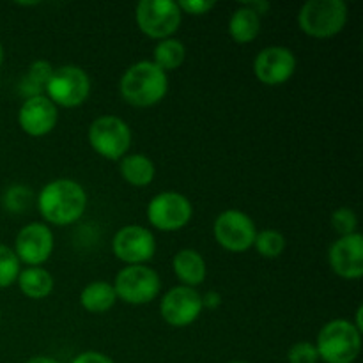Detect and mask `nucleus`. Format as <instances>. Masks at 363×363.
<instances>
[{
	"mask_svg": "<svg viewBox=\"0 0 363 363\" xmlns=\"http://www.w3.org/2000/svg\"><path fill=\"white\" fill-rule=\"evenodd\" d=\"M230 363H248V362H230Z\"/></svg>",
	"mask_w": 363,
	"mask_h": 363,
	"instance_id": "c9c22d12",
	"label": "nucleus"
},
{
	"mask_svg": "<svg viewBox=\"0 0 363 363\" xmlns=\"http://www.w3.org/2000/svg\"><path fill=\"white\" fill-rule=\"evenodd\" d=\"M298 23L311 38H333L346 27L347 6L342 0H308L298 13Z\"/></svg>",
	"mask_w": 363,
	"mask_h": 363,
	"instance_id": "20e7f679",
	"label": "nucleus"
},
{
	"mask_svg": "<svg viewBox=\"0 0 363 363\" xmlns=\"http://www.w3.org/2000/svg\"><path fill=\"white\" fill-rule=\"evenodd\" d=\"M191 215H194L191 202L177 191L158 194L147 206V218L151 225L165 233L183 229L191 220Z\"/></svg>",
	"mask_w": 363,
	"mask_h": 363,
	"instance_id": "1a4fd4ad",
	"label": "nucleus"
},
{
	"mask_svg": "<svg viewBox=\"0 0 363 363\" xmlns=\"http://www.w3.org/2000/svg\"><path fill=\"white\" fill-rule=\"evenodd\" d=\"M137 25L152 39H169L181 25V9L170 0H142L135 9Z\"/></svg>",
	"mask_w": 363,
	"mask_h": 363,
	"instance_id": "0eeeda50",
	"label": "nucleus"
},
{
	"mask_svg": "<svg viewBox=\"0 0 363 363\" xmlns=\"http://www.w3.org/2000/svg\"><path fill=\"white\" fill-rule=\"evenodd\" d=\"M184 57H186V48H184L183 43L179 39L169 38L156 45L155 60L152 62L167 73V71L177 69L184 62Z\"/></svg>",
	"mask_w": 363,
	"mask_h": 363,
	"instance_id": "5701e85b",
	"label": "nucleus"
},
{
	"mask_svg": "<svg viewBox=\"0 0 363 363\" xmlns=\"http://www.w3.org/2000/svg\"><path fill=\"white\" fill-rule=\"evenodd\" d=\"M53 250V234L45 223L32 222L18 233L14 254L18 261L28 266H39L48 261Z\"/></svg>",
	"mask_w": 363,
	"mask_h": 363,
	"instance_id": "4468645a",
	"label": "nucleus"
},
{
	"mask_svg": "<svg viewBox=\"0 0 363 363\" xmlns=\"http://www.w3.org/2000/svg\"><path fill=\"white\" fill-rule=\"evenodd\" d=\"M71 363H113V360H110L106 354L98 353V351H85V353L74 357Z\"/></svg>",
	"mask_w": 363,
	"mask_h": 363,
	"instance_id": "c756f323",
	"label": "nucleus"
},
{
	"mask_svg": "<svg viewBox=\"0 0 363 363\" xmlns=\"http://www.w3.org/2000/svg\"><path fill=\"white\" fill-rule=\"evenodd\" d=\"M220 303H222V296H220L216 291H209V293L206 294V298H202V307L216 308Z\"/></svg>",
	"mask_w": 363,
	"mask_h": 363,
	"instance_id": "7c9ffc66",
	"label": "nucleus"
},
{
	"mask_svg": "<svg viewBox=\"0 0 363 363\" xmlns=\"http://www.w3.org/2000/svg\"><path fill=\"white\" fill-rule=\"evenodd\" d=\"M213 233L220 247L229 252H247L254 247L257 236L255 223L240 209H227L218 215L213 225Z\"/></svg>",
	"mask_w": 363,
	"mask_h": 363,
	"instance_id": "9d476101",
	"label": "nucleus"
},
{
	"mask_svg": "<svg viewBox=\"0 0 363 363\" xmlns=\"http://www.w3.org/2000/svg\"><path fill=\"white\" fill-rule=\"evenodd\" d=\"M243 6L248 7V9H252L254 13H257L259 16H262V14L268 13L269 7H272L268 2H261V0H257V2H245Z\"/></svg>",
	"mask_w": 363,
	"mask_h": 363,
	"instance_id": "2f4dec72",
	"label": "nucleus"
},
{
	"mask_svg": "<svg viewBox=\"0 0 363 363\" xmlns=\"http://www.w3.org/2000/svg\"><path fill=\"white\" fill-rule=\"evenodd\" d=\"M52 73V64L46 62V60H35V62H32L27 71V77L21 82V94L27 96V99L35 98V96H45L43 92L46 91V84H48Z\"/></svg>",
	"mask_w": 363,
	"mask_h": 363,
	"instance_id": "4be33fe9",
	"label": "nucleus"
},
{
	"mask_svg": "<svg viewBox=\"0 0 363 363\" xmlns=\"http://www.w3.org/2000/svg\"><path fill=\"white\" fill-rule=\"evenodd\" d=\"M315 350L326 363H353L362 350V333L346 319L326 323L318 335Z\"/></svg>",
	"mask_w": 363,
	"mask_h": 363,
	"instance_id": "7ed1b4c3",
	"label": "nucleus"
},
{
	"mask_svg": "<svg viewBox=\"0 0 363 363\" xmlns=\"http://www.w3.org/2000/svg\"><path fill=\"white\" fill-rule=\"evenodd\" d=\"M362 312H363V307L360 305V307H358V311H357V323H354V328L358 330V332H363V323H362Z\"/></svg>",
	"mask_w": 363,
	"mask_h": 363,
	"instance_id": "72a5a7b5",
	"label": "nucleus"
},
{
	"mask_svg": "<svg viewBox=\"0 0 363 363\" xmlns=\"http://www.w3.org/2000/svg\"><path fill=\"white\" fill-rule=\"evenodd\" d=\"M254 247L257 248L259 255H262V257L277 259L279 255H282L284 248H286V238L279 230L266 229L262 233H257Z\"/></svg>",
	"mask_w": 363,
	"mask_h": 363,
	"instance_id": "b1692460",
	"label": "nucleus"
},
{
	"mask_svg": "<svg viewBox=\"0 0 363 363\" xmlns=\"http://www.w3.org/2000/svg\"><path fill=\"white\" fill-rule=\"evenodd\" d=\"M87 195L73 179H55L39 191L38 208L43 218L53 225H71L84 215Z\"/></svg>",
	"mask_w": 363,
	"mask_h": 363,
	"instance_id": "f257e3e1",
	"label": "nucleus"
},
{
	"mask_svg": "<svg viewBox=\"0 0 363 363\" xmlns=\"http://www.w3.org/2000/svg\"><path fill=\"white\" fill-rule=\"evenodd\" d=\"M255 77L264 85H282L296 71V57L284 46H268L261 50L254 62Z\"/></svg>",
	"mask_w": 363,
	"mask_h": 363,
	"instance_id": "ddd939ff",
	"label": "nucleus"
},
{
	"mask_svg": "<svg viewBox=\"0 0 363 363\" xmlns=\"http://www.w3.org/2000/svg\"><path fill=\"white\" fill-rule=\"evenodd\" d=\"M2 62H4V48L2 45H0V67H2Z\"/></svg>",
	"mask_w": 363,
	"mask_h": 363,
	"instance_id": "f704fd0d",
	"label": "nucleus"
},
{
	"mask_svg": "<svg viewBox=\"0 0 363 363\" xmlns=\"http://www.w3.org/2000/svg\"><path fill=\"white\" fill-rule=\"evenodd\" d=\"M46 98L53 105L74 108L82 105L91 94V80L87 73L78 66H62L53 69L46 84Z\"/></svg>",
	"mask_w": 363,
	"mask_h": 363,
	"instance_id": "39448f33",
	"label": "nucleus"
},
{
	"mask_svg": "<svg viewBox=\"0 0 363 363\" xmlns=\"http://www.w3.org/2000/svg\"><path fill=\"white\" fill-rule=\"evenodd\" d=\"M89 144L106 160H121L131 144V130L116 116L98 117L89 128Z\"/></svg>",
	"mask_w": 363,
	"mask_h": 363,
	"instance_id": "423d86ee",
	"label": "nucleus"
},
{
	"mask_svg": "<svg viewBox=\"0 0 363 363\" xmlns=\"http://www.w3.org/2000/svg\"><path fill=\"white\" fill-rule=\"evenodd\" d=\"M112 250L116 257L128 266H142L155 257L156 241L145 227L126 225L113 236Z\"/></svg>",
	"mask_w": 363,
	"mask_h": 363,
	"instance_id": "9b49d317",
	"label": "nucleus"
},
{
	"mask_svg": "<svg viewBox=\"0 0 363 363\" xmlns=\"http://www.w3.org/2000/svg\"><path fill=\"white\" fill-rule=\"evenodd\" d=\"M57 117V106L46 96H35L25 99L20 106L18 124L30 137H45L55 128Z\"/></svg>",
	"mask_w": 363,
	"mask_h": 363,
	"instance_id": "dca6fc26",
	"label": "nucleus"
},
{
	"mask_svg": "<svg viewBox=\"0 0 363 363\" xmlns=\"http://www.w3.org/2000/svg\"><path fill=\"white\" fill-rule=\"evenodd\" d=\"M202 296L194 287L177 286L162 298L160 311L165 323L176 328H184L197 321L202 312Z\"/></svg>",
	"mask_w": 363,
	"mask_h": 363,
	"instance_id": "f8f14e48",
	"label": "nucleus"
},
{
	"mask_svg": "<svg viewBox=\"0 0 363 363\" xmlns=\"http://www.w3.org/2000/svg\"><path fill=\"white\" fill-rule=\"evenodd\" d=\"M261 30V16L248 7L241 6L233 13L229 20V34L240 45L254 41Z\"/></svg>",
	"mask_w": 363,
	"mask_h": 363,
	"instance_id": "6ab92c4d",
	"label": "nucleus"
},
{
	"mask_svg": "<svg viewBox=\"0 0 363 363\" xmlns=\"http://www.w3.org/2000/svg\"><path fill=\"white\" fill-rule=\"evenodd\" d=\"M18 275H20V261L16 254L6 245H0V289L16 282Z\"/></svg>",
	"mask_w": 363,
	"mask_h": 363,
	"instance_id": "393cba45",
	"label": "nucleus"
},
{
	"mask_svg": "<svg viewBox=\"0 0 363 363\" xmlns=\"http://www.w3.org/2000/svg\"><path fill=\"white\" fill-rule=\"evenodd\" d=\"M172 268L177 279L186 287L201 286L206 280V273H208L202 255L191 248H184L174 255Z\"/></svg>",
	"mask_w": 363,
	"mask_h": 363,
	"instance_id": "f3484780",
	"label": "nucleus"
},
{
	"mask_svg": "<svg viewBox=\"0 0 363 363\" xmlns=\"http://www.w3.org/2000/svg\"><path fill=\"white\" fill-rule=\"evenodd\" d=\"M215 6L216 2H213V0H181V2L177 4V7H179L181 11H184V13L188 14H195V16L209 13Z\"/></svg>",
	"mask_w": 363,
	"mask_h": 363,
	"instance_id": "cd10ccee",
	"label": "nucleus"
},
{
	"mask_svg": "<svg viewBox=\"0 0 363 363\" xmlns=\"http://www.w3.org/2000/svg\"><path fill=\"white\" fill-rule=\"evenodd\" d=\"M328 261L333 272L347 280L363 277V236L360 233L342 236L330 247Z\"/></svg>",
	"mask_w": 363,
	"mask_h": 363,
	"instance_id": "2eb2a0df",
	"label": "nucleus"
},
{
	"mask_svg": "<svg viewBox=\"0 0 363 363\" xmlns=\"http://www.w3.org/2000/svg\"><path fill=\"white\" fill-rule=\"evenodd\" d=\"M16 280L21 293L30 300H43L53 291V277L39 266H28Z\"/></svg>",
	"mask_w": 363,
	"mask_h": 363,
	"instance_id": "a211bd4d",
	"label": "nucleus"
},
{
	"mask_svg": "<svg viewBox=\"0 0 363 363\" xmlns=\"http://www.w3.org/2000/svg\"><path fill=\"white\" fill-rule=\"evenodd\" d=\"M116 300L117 294L113 286L108 282H103V280L91 282L80 294L82 307L87 312H92V314H103V312H106L108 308L113 307Z\"/></svg>",
	"mask_w": 363,
	"mask_h": 363,
	"instance_id": "aec40b11",
	"label": "nucleus"
},
{
	"mask_svg": "<svg viewBox=\"0 0 363 363\" xmlns=\"http://www.w3.org/2000/svg\"><path fill=\"white\" fill-rule=\"evenodd\" d=\"M332 227L337 234H340V238L354 234L358 227L357 213L350 208L335 209L332 215Z\"/></svg>",
	"mask_w": 363,
	"mask_h": 363,
	"instance_id": "a878e982",
	"label": "nucleus"
},
{
	"mask_svg": "<svg viewBox=\"0 0 363 363\" xmlns=\"http://www.w3.org/2000/svg\"><path fill=\"white\" fill-rule=\"evenodd\" d=\"M121 96L133 106H152L162 101L169 89V78L151 60H140L126 69L121 78Z\"/></svg>",
	"mask_w": 363,
	"mask_h": 363,
	"instance_id": "f03ea898",
	"label": "nucleus"
},
{
	"mask_svg": "<svg viewBox=\"0 0 363 363\" xmlns=\"http://www.w3.org/2000/svg\"><path fill=\"white\" fill-rule=\"evenodd\" d=\"M27 188L23 186H13L9 191L6 194V208L9 211L20 213L21 209H25L28 206L27 201H21V195L27 194Z\"/></svg>",
	"mask_w": 363,
	"mask_h": 363,
	"instance_id": "c85d7f7f",
	"label": "nucleus"
},
{
	"mask_svg": "<svg viewBox=\"0 0 363 363\" xmlns=\"http://www.w3.org/2000/svg\"><path fill=\"white\" fill-rule=\"evenodd\" d=\"M289 363H318L319 354L314 344L311 342H298L287 353Z\"/></svg>",
	"mask_w": 363,
	"mask_h": 363,
	"instance_id": "bb28decb",
	"label": "nucleus"
},
{
	"mask_svg": "<svg viewBox=\"0 0 363 363\" xmlns=\"http://www.w3.org/2000/svg\"><path fill=\"white\" fill-rule=\"evenodd\" d=\"M117 298L130 305H144L155 300L162 289V282L155 269L147 266H126L113 282Z\"/></svg>",
	"mask_w": 363,
	"mask_h": 363,
	"instance_id": "6e6552de",
	"label": "nucleus"
},
{
	"mask_svg": "<svg viewBox=\"0 0 363 363\" xmlns=\"http://www.w3.org/2000/svg\"><path fill=\"white\" fill-rule=\"evenodd\" d=\"M27 363H60V362H57L55 358H50V357H34Z\"/></svg>",
	"mask_w": 363,
	"mask_h": 363,
	"instance_id": "473e14b6",
	"label": "nucleus"
},
{
	"mask_svg": "<svg viewBox=\"0 0 363 363\" xmlns=\"http://www.w3.org/2000/svg\"><path fill=\"white\" fill-rule=\"evenodd\" d=\"M155 163L145 155H130L124 156L121 162V176L130 183L131 186L144 188L151 184L155 179Z\"/></svg>",
	"mask_w": 363,
	"mask_h": 363,
	"instance_id": "412c9836",
	"label": "nucleus"
}]
</instances>
